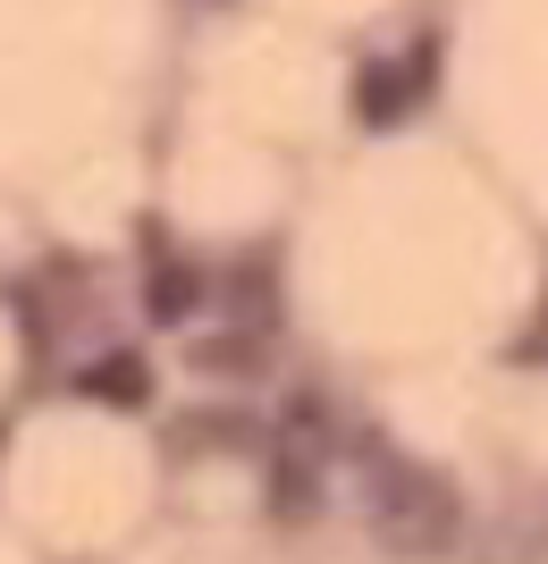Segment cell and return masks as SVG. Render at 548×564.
Returning a JSON list of instances; mask_svg holds the SVG:
<instances>
[{"mask_svg": "<svg viewBox=\"0 0 548 564\" xmlns=\"http://www.w3.org/2000/svg\"><path fill=\"white\" fill-rule=\"evenodd\" d=\"M380 522H388V540H397V547H448V531H455L448 489H439V480H422V471H388Z\"/></svg>", "mask_w": 548, "mask_h": 564, "instance_id": "6da1fadb", "label": "cell"}, {"mask_svg": "<svg viewBox=\"0 0 548 564\" xmlns=\"http://www.w3.org/2000/svg\"><path fill=\"white\" fill-rule=\"evenodd\" d=\"M430 94V51H413V59H397V68H372L363 76V118H406V101Z\"/></svg>", "mask_w": 548, "mask_h": 564, "instance_id": "7a4b0ae2", "label": "cell"}, {"mask_svg": "<svg viewBox=\"0 0 548 564\" xmlns=\"http://www.w3.org/2000/svg\"><path fill=\"white\" fill-rule=\"evenodd\" d=\"M85 388H94V397H110V404H136V397H143V362H127V354H110V362H101V371L85 379Z\"/></svg>", "mask_w": 548, "mask_h": 564, "instance_id": "3957f363", "label": "cell"}, {"mask_svg": "<svg viewBox=\"0 0 548 564\" xmlns=\"http://www.w3.org/2000/svg\"><path fill=\"white\" fill-rule=\"evenodd\" d=\"M152 304H161V321H178V312L194 304V270H161V279H152Z\"/></svg>", "mask_w": 548, "mask_h": 564, "instance_id": "277c9868", "label": "cell"}]
</instances>
